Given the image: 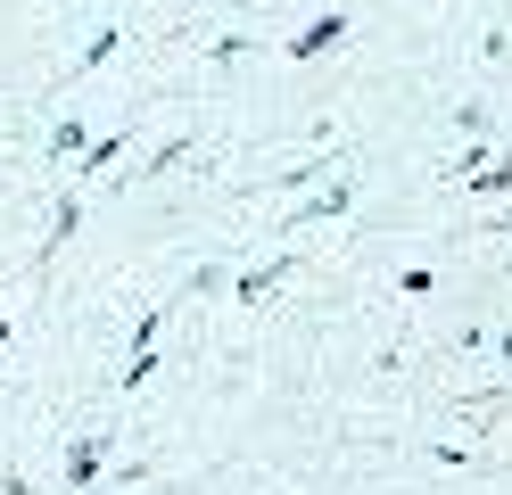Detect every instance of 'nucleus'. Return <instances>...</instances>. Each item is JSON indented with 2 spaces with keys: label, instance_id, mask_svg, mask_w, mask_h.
<instances>
[{
  "label": "nucleus",
  "instance_id": "nucleus-1",
  "mask_svg": "<svg viewBox=\"0 0 512 495\" xmlns=\"http://www.w3.org/2000/svg\"><path fill=\"white\" fill-rule=\"evenodd\" d=\"M339 42H347V17H339V9H323L306 33H290V58H323V50H339Z\"/></svg>",
  "mask_w": 512,
  "mask_h": 495
},
{
  "label": "nucleus",
  "instance_id": "nucleus-2",
  "mask_svg": "<svg viewBox=\"0 0 512 495\" xmlns=\"http://www.w3.org/2000/svg\"><path fill=\"white\" fill-rule=\"evenodd\" d=\"M116 50H124V25H100V33L83 42V58H75V66H108Z\"/></svg>",
  "mask_w": 512,
  "mask_h": 495
},
{
  "label": "nucleus",
  "instance_id": "nucleus-3",
  "mask_svg": "<svg viewBox=\"0 0 512 495\" xmlns=\"http://www.w3.org/2000/svg\"><path fill=\"white\" fill-rule=\"evenodd\" d=\"M504 182H512V157H504V165H488V174H479V190H504Z\"/></svg>",
  "mask_w": 512,
  "mask_h": 495
}]
</instances>
